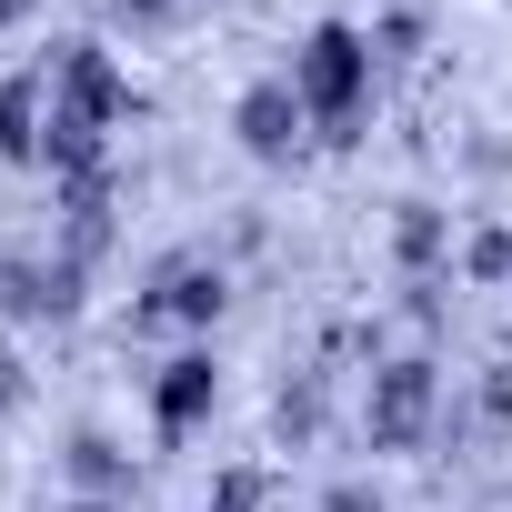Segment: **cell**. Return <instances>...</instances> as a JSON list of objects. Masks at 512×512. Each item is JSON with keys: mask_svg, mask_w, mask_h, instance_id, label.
Here are the masks:
<instances>
[{"mask_svg": "<svg viewBox=\"0 0 512 512\" xmlns=\"http://www.w3.org/2000/svg\"><path fill=\"white\" fill-rule=\"evenodd\" d=\"M282 81L302 91V111H312L332 141H352V121H362V101H372V41H362L352 21H322V31L292 51Z\"/></svg>", "mask_w": 512, "mask_h": 512, "instance_id": "cell-1", "label": "cell"}, {"mask_svg": "<svg viewBox=\"0 0 512 512\" xmlns=\"http://www.w3.org/2000/svg\"><path fill=\"white\" fill-rule=\"evenodd\" d=\"M302 121H312V111H302V91H292V81H251V91H241V111H231V131H241V151H251V161H292V151H302Z\"/></svg>", "mask_w": 512, "mask_h": 512, "instance_id": "cell-2", "label": "cell"}, {"mask_svg": "<svg viewBox=\"0 0 512 512\" xmlns=\"http://www.w3.org/2000/svg\"><path fill=\"white\" fill-rule=\"evenodd\" d=\"M211 392H221L211 352H181V362H161V382H151V412H161V432H191V422L211 412Z\"/></svg>", "mask_w": 512, "mask_h": 512, "instance_id": "cell-3", "label": "cell"}, {"mask_svg": "<svg viewBox=\"0 0 512 512\" xmlns=\"http://www.w3.org/2000/svg\"><path fill=\"white\" fill-rule=\"evenodd\" d=\"M211 312H221V272L181 262V272H161V302H151L141 322H211Z\"/></svg>", "mask_w": 512, "mask_h": 512, "instance_id": "cell-4", "label": "cell"}, {"mask_svg": "<svg viewBox=\"0 0 512 512\" xmlns=\"http://www.w3.org/2000/svg\"><path fill=\"white\" fill-rule=\"evenodd\" d=\"M41 131V81H0V151H31Z\"/></svg>", "mask_w": 512, "mask_h": 512, "instance_id": "cell-5", "label": "cell"}, {"mask_svg": "<svg viewBox=\"0 0 512 512\" xmlns=\"http://www.w3.org/2000/svg\"><path fill=\"white\" fill-rule=\"evenodd\" d=\"M71 472H81V482H101V492L121 482V462H111V442H81V462H71Z\"/></svg>", "mask_w": 512, "mask_h": 512, "instance_id": "cell-6", "label": "cell"}, {"mask_svg": "<svg viewBox=\"0 0 512 512\" xmlns=\"http://www.w3.org/2000/svg\"><path fill=\"white\" fill-rule=\"evenodd\" d=\"M332 512H382V502L372 492H332Z\"/></svg>", "mask_w": 512, "mask_h": 512, "instance_id": "cell-7", "label": "cell"}, {"mask_svg": "<svg viewBox=\"0 0 512 512\" xmlns=\"http://www.w3.org/2000/svg\"><path fill=\"white\" fill-rule=\"evenodd\" d=\"M21 11H31V0H0V21H21Z\"/></svg>", "mask_w": 512, "mask_h": 512, "instance_id": "cell-8", "label": "cell"}, {"mask_svg": "<svg viewBox=\"0 0 512 512\" xmlns=\"http://www.w3.org/2000/svg\"><path fill=\"white\" fill-rule=\"evenodd\" d=\"M81 512H111V502H81Z\"/></svg>", "mask_w": 512, "mask_h": 512, "instance_id": "cell-9", "label": "cell"}, {"mask_svg": "<svg viewBox=\"0 0 512 512\" xmlns=\"http://www.w3.org/2000/svg\"><path fill=\"white\" fill-rule=\"evenodd\" d=\"M131 11H151V0H131Z\"/></svg>", "mask_w": 512, "mask_h": 512, "instance_id": "cell-10", "label": "cell"}]
</instances>
